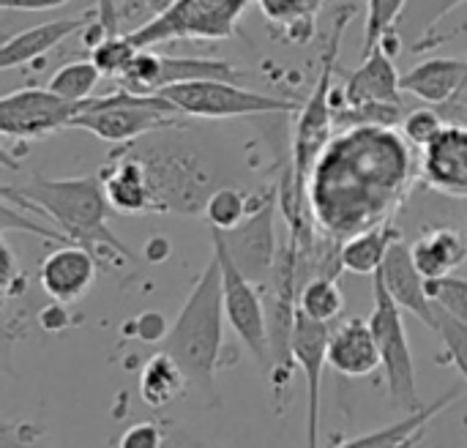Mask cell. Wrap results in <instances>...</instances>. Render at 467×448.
Segmentation results:
<instances>
[{
    "label": "cell",
    "instance_id": "cell-1",
    "mask_svg": "<svg viewBox=\"0 0 467 448\" xmlns=\"http://www.w3.org/2000/svg\"><path fill=\"white\" fill-rule=\"evenodd\" d=\"M413 175L408 140L397 129H339L317 156L306 203L326 241L342 246L348 238L391 222Z\"/></svg>",
    "mask_w": 467,
    "mask_h": 448
},
{
    "label": "cell",
    "instance_id": "cell-2",
    "mask_svg": "<svg viewBox=\"0 0 467 448\" xmlns=\"http://www.w3.org/2000/svg\"><path fill=\"white\" fill-rule=\"evenodd\" d=\"M120 148L137 156L145 167L150 214L200 216L205 214L211 194L227 186L224 164L216 151L181 123L145 134Z\"/></svg>",
    "mask_w": 467,
    "mask_h": 448
},
{
    "label": "cell",
    "instance_id": "cell-3",
    "mask_svg": "<svg viewBox=\"0 0 467 448\" xmlns=\"http://www.w3.org/2000/svg\"><path fill=\"white\" fill-rule=\"evenodd\" d=\"M3 197L19 200L33 211H41L71 241L90 252L104 249L120 260L137 263V255L109 227V200L99 175L82 178H38L33 175L22 186H3Z\"/></svg>",
    "mask_w": 467,
    "mask_h": 448
},
{
    "label": "cell",
    "instance_id": "cell-4",
    "mask_svg": "<svg viewBox=\"0 0 467 448\" xmlns=\"http://www.w3.org/2000/svg\"><path fill=\"white\" fill-rule=\"evenodd\" d=\"M224 290H222V266L216 257L205 266L194 282L189 298L183 301L175 323L170 326L167 339L161 342L189 378V386L208 402L219 405L216 394V370L224 345Z\"/></svg>",
    "mask_w": 467,
    "mask_h": 448
},
{
    "label": "cell",
    "instance_id": "cell-5",
    "mask_svg": "<svg viewBox=\"0 0 467 448\" xmlns=\"http://www.w3.org/2000/svg\"><path fill=\"white\" fill-rule=\"evenodd\" d=\"M356 8L353 5H342L334 16L331 25V36H328V47L323 52V63H320V77L312 88V96L304 101L301 115H298V126H296V137H293V167H290V197L282 200V208L287 214L290 230L304 233V208H306V183L312 175V167L317 161V156L323 153V148L331 142L334 129H337V107L334 101V74H337V60H339V49H342V36L345 27L350 25Z\"/></svg>",
    "mask_w": 467,
    "mask_h": 448
},
{
    "label": "cell",
    "instance_id": "cell-6",
    "mask_svg": "<svg viewBox=\"0 0 467 448\" xmlns=\"http://www.w3.org/2000/svg\"><path fill=\"white\" fill-rule=\"evenodd\" d=\"M181 109L161 93H134L118 88L107 96H93L77 112L71 129H85L104 142L126 145L145 134L181 123Z\"/></svg>",
    "mask_w": 467,
    "mask_h": 448
},
{
    "label": "cell",
    "instance_id": "cell-7",
    "mask_svg": "<svg viewBox=\"0 0 467 448\" xmlns=\"http://www.w3.org/2000/svg\"><path fill=\"white\" fill-rule=\"evenodd\" d=\"M249 0H175L167 11L131 30L129 38L137 49H153L167 41H222L233 38L238 19Z\"/></svg>",
    "mask_w": 467,
    "mask_h": 448
},
{
    "label": "cell",
    "instance_id": "cell-8",
    "mask_svg": "<svg viewBox=\"0 0 467 448\" xmlns=\"http://www.w3.org/2000/svg\"><path fill=\"white\" fill-rule=\"evenodd\" d=\"M378 348H380V367L386 372L391 405L402 413H413L421 408L419 402V380H416V361L408 342L402 307L391 298L383 279L375 274V307L369 315Z\"/></svg>",
    "mask_w": 467,
    "mask_h": 448
},
{
    "label": "cell",
    "instance_id": "cell-9",
    "mask_svg": "<svg viewBox=\"0 0 467 448\" xmlns=\"http://www.w3.org/2000/svg\"><path fill=\"white\" fill-rule=\"evenodd\" d=\"M164 99H170L183 115L189 118H208V120H224V118H252V115H271V112H298L304 104L276 99L252 88H241L230 79H200V82H181L167 85L159 90Z\"/></svg>",
    "mask_w": 467,
    "mask_h": 448
},
{
    "label": "cell",
    "instance_id": "cell-10",
    "mask_svg": "<svg viewBox=\"0 0 467 448\" xmlns=\"http://www.w3.org/2000/svg\"><path fill=\"white\" fill-rule=\"evenodd\" d=\"M211 241H213V257L222 266L227 326L235 331V337L244 342V348L252 353V359L260 364V370L271 378L274 356H271V339H268V309L257 293L260 287L235 266L233 255L227 252V246L216 230H211Z\"/></svg>",
    "mask_w": 467,
    "mask_h": 448
},
{
    "label": "cell",
    "instance_id": "cell-11",
    "mask_svg": "<svg viewBox=\"0 0 467 448\" xmlns=\"http://www.w3.org/2000/svg\"><path fill=\"white\" fill-rule=\"evenodd\" d=\"M282 205L279 189H268L254 200L252 214L233 230H216L233 255L235 266L257 285L265 287L274 279L279 252L282 246L276 244V208ZM213 230V227H211Z\"/></svg>",
    "mask_w": 467,
    "mask_h": 448
},
{
    "label": "cell",
    "instance_id": "cell-12",
    "mask_svg": "<svg viewBox=\"0 0 467 448\" xmlns=\"http://www.w3.org/2000/svg\"><path fill=\"white\" fill-rule=\"evenodd\" d=\"M82 104L66 101L49 88H22L0 99V134L5 140H41L60 129H71Z\"/></svg>",
    "mask_w": 467,
    "mask_h": 448
},
{
    "label": "cell",
    "instance_id": "cell-13",
    "mask_svg": "<svg viewBox=\"0 0 467 448\" xmlns=\"http://www.w3.org/2000/svg\"><path fill=\"white\" fill-rule=\"evenodd\" d=\"M331 323L312 320L301 309L293 328V361L306 380V448H320V391L328 367Z\"/></svg>",
    "mask_w": 467,
    "mask_h": 448
},
{
    "label": "cell",
    "instance_id": "cell-14",
    "mask_svg": "<svg viewBox=\"0 0 467 448\" xmlns=\"http://www.w3.org/2000/svg\"><path fill=\"white\" fill-rule=\"evenodd\" d=\"M421 181L451 200H467V126L446 123V129L424 148Z\"/></svg>",
    "mask_w": 467,
    "mask_h": 448
},
{
    "label": "cell",
    "instance_id": "cell-15",
    "mask_svg": "<svg viewBox=\"0 0 467 448\" xmlns=\"http://www.w3.org/2000/svg\"><path fill=\"white\" fill-rule=\"evenodd\" d=\"M38 282L55 304H77L96 282V255L79 244H63L44 257Z\"/></svg>",
    "mask_w": 467,
    "mask_h": 448
},
{
    "label": "cell",
    "instance_id": "cell-16",
    "mask_svg": "<svg viewBox=\"0 0 467 448\" xmlns=\"http://www.w3.org/2000/svg\"><path fill=\"white\" fill-rule=\"evenodd\" d=\"M378 276L383 279L386 290L391 293V298L410 312L413 318H419L427 328H438V315H435V304L430 298V287H427V276L419 271L410 244L408 241H397L383 263V268L378 271Z\"/></svg>",
    "mask_w": 467,
    "mask_h": 448
},
{
    "label": "cell",
    "instance_id": "cell-17",
    "mask_svg": "<svg viewBox=\"0 0 467 448\" xmlns=\"http://www.w3.org/2000/svg\"><path fill=\"white\" fill-rule=\"evenodd\" d=\"M402 93H405L402 77L397 71L394 55L380 44L350 74L342 90V101L345 107H361V104H400L402 107Z\"/></svg>",
    "mask_w": 467,
    "mask_h": 448
},
{
    "label": "cell",
    "instance_id": "cell-18",
    "mask_svg": "<svg viewBox=\"0 0 467 448\" xmlns=\"http://www.w3.org/2000/svg\"><path fill=\"white\" fill-rule=\"evenodd\" d=\"M328 367L342 378H367L380 367V348L369 320L350 318L331 331Z\"/></svg>",
    "mask_w": 467,
    "mask_h": 448
},
{
    "label": "cell",
    "instance_id": "cell-19",
    "mask_svg": "<svg viewBox=\"0 0 467 448\" xmlns=\"http://www.w3.org/2000/svg\"><path fill=\"white\" fill-rule=\"evenodd\" d=\"M99 178L104 183V194L112 211L126 214V216L150 214V186H148L145 167L126 148H118L115 153H109V161L101 167Z\"/></svg>",
    "mask_w": 467,
    "mask_h": 448
},
{
    "label": "cell",
    "instance_id": "cell-20",
    "mask_svg": "<svg viewBox=\"0 0 467 448\" xmlns=\"http://www.w3.org/2000/svg\"><path fill=\"white\" fill-rule=\"evenodd\" d=\"M465 397L462 386H451L446 394H441L438 400H432L430 405H421L419 411L413 413H405L400 422L383 427V430H375L369 435H361V438H353L348 443L337 448H413L421 438H424V430L446 411L451 408L454 402H460Z\"/></svg>",
    "mask_w": 467,
    "mask_h": 448
},
{
    "label": "cell",
    "instance_id": "cell-21",
    "mask_svg": "<svg viewBox=\"0 0 467 448\" xmlns=\"http://www.w3.org/2000/svg\"><path fill=\"white\" fill-rule=\"evenodd\" d=\"M402 90L427 104H451L467 90V63L457 57H432L402 74Z\"/></svg>",
    "mask_w": 467,
    "mask_h": 448
},
{
    "label": "cell",
    "instance_id": "cell-22",
    "mask_svg": "<svg viewBox=\"0 0 467 448\" xmlns=\"http://www.w3.org/2000/svg\"><path fill=\"white\" fill-rule=\"evenodd\" d=\"M90 19H93V14H85V16H77V19H52V22H44V25H33L27 30H19L16 36L5 38L3 47H0V68L8 71V68L25 66L30 60L47 55L60 41H66L68 36L79 33L85 25H90Z\"/></svg>",
    "mask_w": 467,
    "mask_h": 448
},
{
    "label": "cell",
    "instance_id": "cell-23",
    "mask_svg": "<svg viewBox=\"0 0 467 448\" xmlns=\"http://www.w3.org/2000/svg\"><path fill=\"white\" fill-rule=\"evenodd\" d=\"M410 252L427 279L451 276L467 260V235L454 227H432L410 244Z\"/></svg>",
    "mask_w": 467,
    "mask_h": 448
},
{
    "label": "cell",
    "instance_id": "cell-24",
    "mask_svg": "<svg viewBox=\"0 0 467 448\" xmlns=\"http://www.w3.org/2000/svg\"><path fill=\"white\" fill-rule=\"evenodd\" d=\"M397 241H400V230L394 227V222H380V224L348 238L339 246V263L350 274L375 276L383 268V263Z\"/></svg>",
    "mask_w": 467,
    "mask_h": 448
},
{
    "label": "cell",
    "instance_id": "cell-25",
    "mask_svg": "<svg viewBox=\"0 0 467 448\" xmlns=\"http://www.w3.org/2000/svg\"><path fill=\"white\" fill-rule=\"evenodd\" d=\"M137 389L148 408L161 411V408L172 405L175 400H181L186 394V389H192V386H189V378L181 370V364L170 353L159 350L142 364Z\"/></svg>",
    "mask_w": 467,
    "mask_h": 448
},
{
    "label": "cell",
    "instance_id": "cell-26",
    "mask_svg": "<svg viewBox=\"0 0 467 448\" xmlns=\"http://www.w3.org/2000/svg\"><path fill=\"white\" fill-rule=\"evenodd\" d=\"M462 3L467 0H408L400 22L394 25V33L402 38V47L421 52L427 44H432V27Z\"/></svg>",
    "mask_w": 467,
    "mask_h": 448
},
{
    "label": "cell",
    "instance_id": "cell-27",
    "mask_svg": "<svg viewBox=\"0 0 467 448\" xmlns=\"http://www.w3.org/2000/svg\"><path fill=\"white\" fill-rule=\"evenodd\" d=\"M257 8L268 19V25L282 27L285 41L304 44L315 33L323 0H257Z\"/></svg>",
    "mask_w": 467,
    "mask_h": 448
},
{
    "label": "cell",
    "instance_id": "cell-28",
    "mask_svg": "<svg viewBox=\"0 0 467 448\" xmlns=\"http://www.w3.org/2000/svg\"><path fill=\"white\" fill-rule=\"evenodd\" d=\"M238 77H241V71L233 63H227V60L159 55V90L167 88V85L200 82V79H230V82H238Z\"/></svg>",
    "mask_w": 467,
    "mask_h": 448
},
{
    "label": "cell",
    "instance_id": "cell-29",
    "mask_svg": "<svg viewBox=\"0 0 467 448\" xmlns=\"http://www.w3.org/2000/svg\"><path fill=\"white\" fill-rule=\"evenodd\" d=\"M298 309L320 323H334L345 309V296L337 276H312L298 290Z\"/></svg>",
    "mask_w": 467,
    "mask_h": 448
},
{
    "label": "cell",
    "instance_id": "cell-30",
    "mask_svg": "<svg viewBox=\"0 0 467 448\" xmlns=\"http://www.w3.org/2000/svg\"><path fill=\"white\" fill-rule=\"evenodd\" d=\"M101 71L96 68L93 60H74V63H66L60 66L52 79H49V90L57 93L60 99L66 101H74V104H85L88 99L96 96V88L101 82Z\"/></svg>",
    "mask_w": 467,
    "mask_h": 448
},
{
    "label": "cell",
    "instance_id": "cell-31",
    "mask_svg": "<svg viewBox=\"0 0 467 448\" xmlns=\"http://www.w3.org/2000/svg\"><path fill=\"white\" fill-rule=\"evenodd\" d=\"M254 200L257 197H252V194L235 189L233 183H227V186H222V189H216L211 194V200L205 203L202 216L208 219V227H213V230H233L252 214Z\"/></svg>",
    "mask_w": 467,
    "mask_h": 448
},
{
    "label": "cell",
    "instance_id": "cell-32",
    "mask_svg": "<svg viewBox=\"0 0 467 448\" xmlns=\"http://www.w3.org/2000/svg\"><path fill=\"white\" fill-rule=\"evenodd\" d=\"M140 49L134 47V41L129 38V33H120V36H109L104 41H99L93 49H90V60L96 63V68L109 77V79H120L126 74V68L131 66L134 55Z\"/></svg>",
    "mask_w": 467,
    "mask_h": 448
},
{
    "label": "cell",
    "instance_id": "cell-33",
    "mask_svg": "<svg viewBox=\"0 0 467 448\" xmlns=\"http://www.w3.org/2000/svg\"><path fill=\"white\" fill-rule=\"evenodd\" d=\"M405 5L408 0H367V25H364V49H361L364 57L380 47L386 33L394 30Z\"/></svg>",
    "mask_w": 467,
    "mask_h": 448
},
{
    "label": "cell",
    "instance_id": "cell-34",
    "mask_svg": "<svg viewBox=\"0 0 467 448\" xmlns=\"http://www.w3.org/2000/svg\"><path fill=\"white\" fill-rule=\"evenodd\" d=\"M430 298L438 309L446 315L467 323V279L462 276H441V279H427Z\"/></svg>",
    "mask_w": 467,
    "mask_h": 448
},
{
    "label": "cell",
    "instance_id": "cell-35",
    "mask_svg": "<svg viewBox=\"0 0 467 448\" xmlns=\"http://www.w3.org/2000/svg\"><path fill=\"white\" fill-rule=\"evenodd\" d=\"M443 129H446V118H443L438 109H430V107L405 112V118H402V123H400V131H402V137L408 140V145H416V148H421V151H424Z\"/></svg>",
    "mask_w": 467,
    "mask_h": 448
},
{
    "label": "cell",
    "instance_id": "cell-36",
    "mask_svg": "<svg viewBox=\"0 0 467 448\" xmlns=\"http://www.w3.org/2000/svg\"><path fill=\"white\" fill-rule=\"evenodd\" d=\"M435 315H438L435 334L441 337V342L446 348V356L451 359V364L457 367V372L462 375V380H465L467 386V323L446 315L438 307H435Z\"/></svg>",
    "mask_w": 467,
    "mask_h": 448
},
{
    "label": "cell",
    "instance_id": "cell-37",
    "mask_svg": "<svg viewBox=\"0 0 467 448\" xmlns=\"http://www.w3.org/2000/svg\"><path fill=\"white\" fill-rule=\"evenodd\" d=\"M0 448H52V443L44 427L33 422L5 419L0 427Z\"/></svg>",
    "mask_w": 467,
    "mask_h": 448
},
{
    "label": "cell",
    "instance_id": "cell-38",
    "mask_svg": "<svg viewBox=\"0 0 467 448\" xmlns=\"http://www.w3.org/2000/svg\"><path fill=\"white\" fill-rule=\"evenodd\" d=\"M126 334L137 337L140 342L153 345V342H164V339H167L170 326H167V320H164V315H161V312L148 309V312L137 315L131 323H126Z\"/></svg>",
    "mask_w": 467,
    "mask_h": 448
},
{
    "label": "cell",
    "instance_id": "cell-39",
    "mask_svg": "<svg viewBox=\"0 0 467 448\" xmlns=\"http://www.w3.org/2000/svg\"><path fill=\"white\" fill-rule=\"evenodd\" d=\"M164 427L159 422H137L118 438V448H161Z\"/></svg>",
    "mask_w": 467,
    "mask_h": 448
},
{
    "label": "cell",
    "instance_id": "cell-40",
    "mask_svg": "<svg viewBox=\"0 0 467 448\" xmlns=\"http://www.w3.org/2000/svg\"><path fill=\"white\" fill-rule=\"evenodd\" d=\"M161 448H213L205 438H200L197 432H192L189 427L172 424L164 430V446Z\"/></svg>",
    "mask_w": 467,
    "mask_h": 448
},
{
    "label": "cell",
    "instance_id": "cell-41",
    "mask_svg": "<svg viewBox=\"0 0 467 448\" xmlns=\"http://www.w3.org/2000/svg\"><path fill=\"white\" fill-rule=\"evenodd\" d=\"M68 3H74V0H0V8H5V11H49V8H60Z\"/></svg>",
    "mask_w": 467,
    "mask_h": 448
},
{
    "label": "cell",
    "instance_id": "cell-42",
    "mask_svg": "<svg viewBox=\"0 0 467 448\" xmlns=\"http://www.w3.org/2000/svg\"><path fill=\"white\" fill-rule=\"evenodd\" d=\"M145 257H148L150 263H161V260H167V257H170V241H167V238H161V235L150 238V241H148V246H145Z\"/></svg>",
    "mask_w": 467,
    "mask_h": 448
},
{
    "label": "cell",
    "instance_id": "cell-43",
    "mask_svg": "<svg viewBox=\"0 0 467 448\" xmlns=\"http://www.w3.org/2000/svg\"><path fill=\"white\" fill-rule=\"evenodd\" d=\"M41 326L49 328V331H60L66 326V312H63V304H55L49 307L44 315H41Z\"/></svg>",
    "mask_w": 467,
    "mask_h": 448
},
{
    "label": "cell",
    "instance_id": "cell-44",
    "mask_svg": "<svg viewBox=\"0 0 467 448\" xmlns=\"http://www.w3.org/2000/svg\"><path fill=\"white\" fill-rule=\"evenodd\" d=\"M145 3L150 5V11H153V16H156V14H161V11H167L175 0H145Z\"/></svg>",
    "mask_w": 467,
    "mask_h": 448
},
{
    "label": "cell",
    "instance_id": "cell-45",
    "mask_svg": "<svg viewBox=\"0 0 467 448\" xmlns=\"http://www.w3.org/2000/svg\"><path fill=\"white\" fill-rule=\"evenodd\" d=\"M465 63H467V57H465Z\"/></svg>",
    "mask_w": 467,
    "mask_h": 448
}]
</instances>
